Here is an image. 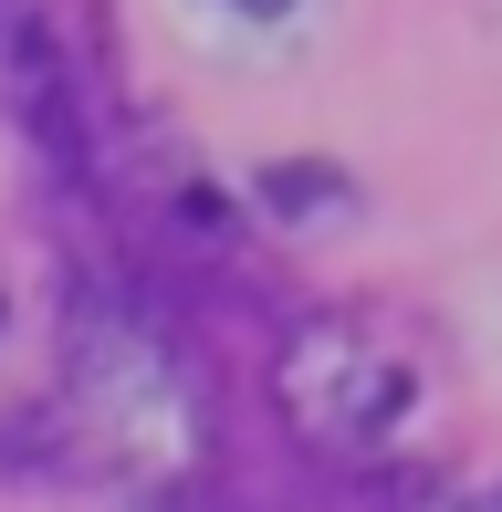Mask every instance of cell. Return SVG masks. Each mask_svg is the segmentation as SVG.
Instances as JSON below:
<instances>
[{
  "label": "cell",
  "mask_w": 502,
  "mask_h": 512,
  "mask_svg": "<svg viewBox=\"0 0 502 512\" xmlns=\"http://www.w3.org/2000/svg\"><path fill=\"white\" fill-rule=\"evenodd\" d=\"M0 115H21L53 157L74 147V63H63L42 0H0Z\"/></svg>",
  "instance_id": "3"
},
{
  "label": "cell",
  "mask_w": 502,
  "mask_h": 512,
  "mask_svg": "<svg viewBox=\"0 0 502 512\" xmlns=\"http://www.w3.org/2000/svg\"><path fill=\"white\" fill-rule=\"evenodd\" d=\"M241 11H262V21H272V11H293V0H241Z\"/></svg>",
  "instance_id": "5"
},
{
  "label": "cell",
  "mask_w": 502,
  "mask_h": 512,
  "mask_svg": "<svg viewBox=\"0 0 502 512\" xmlns=\"http://www.w3.org/2000/svg\"><path fill=\"white\" fill-rule=\"evenodd\" d=\"M283 398L304 408L314 439L377 460V450H398L408 408H419V377H408L398 356H377V345H356V335H304L283 356Z\"/></svg>",
  "instance_id": "2"
},
{
  "label": "cell",
  "mask_w": 502,
  "mask_h": 512,
  "mask_svg": "<svg viewBox=\"0 0 502 512\" xmlns=\"http://www.w3.org/2000/svg\"><path fill=\"white\" fill-rule=\"evenodd\" d=\"M63 377H74V398L105 418V429H168L178 408H189V387H178V345L157 335V314L136 304L116 283H84L74 304H63Z\"/></svg>",
  "instance_id": "1"
},
{
  "label": "cell",
  "mask_w": 502,
  "mask_h": 512,
  "mask_svg": "<svg viewBox=\"0 0 502 512\" xmlns=\"http://www.w3.org/2000/svg\"><path fill=\"white\" fill-rule=\"evenodd\" d=\"M262 199L272 209H283V220H346V209H356V189H346V178H335V168H262Z\"/></svg>",
  "instance_id": "4"
}]
</instances>
